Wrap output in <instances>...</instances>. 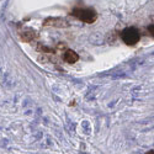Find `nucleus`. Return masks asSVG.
I'll use <instances>...</instances> for the list:
<instances>
[{
  "label": "nucleus",
  "instance_id": "8",
  "mask_svg": "<svg viewBox=\"0 0 154 154\" xmlns=\"http://www.w3.org/2000/svg\"><path fill=\"white\" fill-rule=\"evenodd\" d=\"M148 32H149V35L154 38V23L150 25V26H148Z\"/></svg>",
  "mask_w": 154,
  "mask_h": 154
},
{
  "label": "nucleus",
  "instance_id": "10",
  "mask_svg": "<svg viewBox=\"0 0 154 154\" xmlns=\"http://www.w3.org/2000/svg\"><path fill=\"white\" fill-rule=\"evenodd\" d=\"M146 154H154V150H153V149H152V150H148Z\"/></svg>",
  "mask_w": 154,
  "mask_h": 154
},
{
  "label": "nucleus",
  "instance_id": "3",
  "mask_svg": "<svg viewBox=\"0 0 154 154\" xmlns=\"http://www.w3.org/2000/svg\"><path fill=\"white\" fill-rule=\"evenodd\" d=\"M43 26H51L57 29H66L69 26V22L62 17H49L43 21Z\"/></svg>",
  "mask_w": 154,
  "mask_h": 154
},
{
  "label": "nucleus",
  "instance_id": "2",
  "mask_svg": "<svg viewBox=\"0 0 154 154\" xmlns=\"http://www.w3.org/2000/svg\"><path fill=\"white\" fill-rule=\"evenodd\" d=\"M121 38L127 46H134L139 41L140 33L136 27H127L121 32Z\"/></svg>",
  "mask_w": 154,
  "mask_h": 154
},
{
  "label": "nucleus",
  "instance_id": "6",
  "mask_svg": "<svg viewBox=\"0 0 154 154\" xmlns=\"http://www.w3.org/2000/svg\"><path fill=\"white\" fill-rule=\"evenodd\" d=\"M89 42L94 46H101L105 42V37L100 32H94L93 35H90V37H89Z\"/></svg>",
  "mask_w": 154,
  "mask_h": 154
},
{
  "label": "nucleus",
  "instance_id": "1",
  "mask_svg": "<svg viewBox=\"0 0 154 154\" xmlns=\"http://www.w3.org/2000/svg\"><path fill=\"white\" fill-rule=\"evenodd\" d=\"M70 15L85 23H94L97 20V12L93 8H74Z\"/></svg>",
  "mask_w": 154,
  "mask_h": 154
},
{
  "label": "nucleus",
  "instance_id": "9",
  "mask_svg": "<svg viewBox=\"0 0 154 154\" xmlns=\"http://www.w3.org/2000/svg\"><path fill=\"white\" fill-rule=\"evenodd\" d=\"M57 49H60V51H62V49H64V51H66V49H68V47H67L66 45H64V43H59V45L57 46Z\"/></svg>",
  "mask_w": 154,
  "mask_h": 154
},
{
  "label": "nucleus",
  "instance_id": "5",
  "mask_svg": "<svg viewBox=\"0 0 154 154\" xmlns=\"http://www.w3.org/2000/svg\"><path fill=\"white\" fill-rule=\"evenodd\" d=\"M20 37H21V40L23 42H32L33 40H36V38L38 37L37 32L29 29V30H25V31H21L20 32Z\"/></svg>",
  "mask_w": 154,
  "mask_h": 154
},
{
  "label": "nucleus",
  "instance_id": "4",
  "mask_svg": "<svg viewBox=\"0 0 154 154\" xmlns=\"http://www.w3.org/2000/svg\"><path fill=\"white\" fill-rule=\"evenodd\" d=\"M63 59H64V62H67V63H69V64H74V63L78 62L79 56H78V53H76L75 51L68 48V49L64 51V53H63Z\"/></svg>",
  "mask_w": 154,
  "mask_h": 154
},
{
  "label": "nucleus",
  "instance_id": "7",
  "mask_svg": "<svg viewBox=\"0 0 154 154\" xmlns=\"http://www.w3.org/2000/svg\"><path fill=\"white\" fill-rule=\"evenodd\" d=\"M37 49L41 51V52H43V53H53L54 52V49L46 47V46H42V45H37Z\"/></svg>",
  "mask_w": 154,
  "mask_h": 154
}]
</instances>
